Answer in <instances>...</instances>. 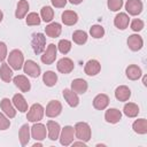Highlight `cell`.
Segmentation results:
<instances>
[{
	"label": "cell",
	"instance_id": "6da1fadb",
	"mask_svg": "<svg viewBox=\"0 0 147 147\" xmlns=\"http://www.w3.org/2000/svg\"><path fill=\"white\" fill-rule=\"evenodd\" d=\"M74 130H75V136H76L77 139H79V140H82L84 142H87L91 139V136H92L91 127L86 122L76 123Z\"/></svg>",
	"mask_w": 147,
	"mask_h": 147
},
{
	"label": "cell",
	"instance_id": "7a4b0ae2",
	"mask_svg": "<svg viewBox=\"0 0 147 147\" xmlns=\"http://www.w3.org/2000/svg\"><path fill=\"white\" fill-rule=\"evenodd\" d=\"M8 64L14 70H21L24 64V55L20 49H13L8 55Z\"/></svg>",
	"mask_w": 147,
	"mask_h": 147
},
{
	"label": "cell",
	"instance_id": "3957f363",
	"mask_svg": "<svg viewBox=\"0 0 147 147\" xmlns=\"http://www.w3.org/2000/svg\"><path fill=\"white\" fill-rule=\"evenodd\" d=\"M44 114H45L44 107L40 103H33L26 114V118H28V121L36 123V122H39L42 119Z\"/></svg>",
	"mask_w": 147,
	"mask_h": 147
},
{
	"label": "cell",
	"instance_id": "277c9868",
	"mask_svg": "<svg viewBox=\"0 0 147 147\" xmlns=\"http://www.w3.org/2000/svg\"><path fill=\"white\" fill-rule=\"evenodd\" d=\"M31 46H32L34 54H38V55L41 54L45 49V46H46V37L40 32L33 33L32 40H31Z\"/></svg>",
	"mask_w": 147,
	"mask_h": 147
},
{
	"label": "cell",
	"instance_id": "5b68a950",
	"mask_svg": "<svg viewBox=\"0 0 147 147\" xmlns=\"http://www.w3.org/2000/svg\"><path fill=\"white\" fill-rule=\"evenodd\" d=\"M59 138H60L61 145H63V146H69V145H71L72 141H74V139H75V130H74V127L70 126V125L64 126V127L61 130Z\"/></svg>",
	"mask_w": 147,
	"mask_h": 147
},
{
	"label": "cell",
	"instance_id": "8992f818",
	"mask_svg": "<svg viewBox=\"0 0 147 147\" xmlns=\"http://www.w3.org/2000/svg\"><path fill=\"white\" fill-rule=\"evenodd\" d=\"M56 53H57V47L54 44H49L40 57L41 62L44 64H52L56 59Z\"/></svg>",
	"mask_w": 147,
	"mask_h": 147
},
{
	"label": "cell",
	"instance_id": "52a82bcc",
	"mask_svg": "<svg viewBox=\"0 0 147 147\" xmlns=\"http://www.w3.org/2000/svg\"><path fill=\"white\" fill-rule=\"evenodd\" d=\"M61 111H62V105H61V102L57 101V100H52V101H49V102L47 103V106H46V109H45L46 116H47V117H51V118L59 116V115L61 114Z\"/></svg>",
	"mask_w": 147,
	"mask_h": 147
},
{
	"label": "cell",
	"instance_id": "ba28073f",
	"mask_svg": "<svg viewBox=\"0 0 147 147\" xmlns=\"http://www.w3.org/2000/svg\"><path fill=\"white\" fill-rule=\"evenodd\" d=\"M23 70H24V74H26L28 76L32 77V78H37L39 75H40V67L32 60H28L24 62L23 64Z\"/></svg>",
	"mask_w": 147,
	"mask_h": 147
},
{
	"label": "cell",
	"instance_id": "9c48e42d",
	"mask_svg": "<svg viewBox=\"0 0 147 147\" xmlns=\"http://www.w3.org/2000/svg\"><path fill=\"white\" fill-rule=\"evenodd\" d=\"M30 129H31V137H32L34 140L41 141V140H44V139L46 138L47 131H46V126H45L44 124L36 122V123L32 125V127H30Z\"/></svg>",
	"mask_w": 147,
	"mask_h": 147
},
{
	"label": "cell",
	"instance_id": "30bf717a",
	"mask_svg": "<svg viewBox=\"0 0 147 147\" xmlns=\"http://www.w3.org/2000/svg\"><path fill=\"white\" fill-rule=\"evenodd\" d=\"M142 8H144V5H142L141 0H127L125 3L126 11L132 16L139 15L142 11Z\"/></svg>",
	"mask_w": 147,
	"mask_h": 147
},
{
	"label": "cell",
	"instance_id": "8fae6325",
	"mask_svg": "<svg viewBox=\"0 0 147 147\" xmlns=\"http://www.w3.org/2000/svg\"><path fill=\"white\" fill-rule=\"evenodd\" d=\"M56 68H57V70L61 74L67 75V74H70L74 70L75 64H74V62H72L71 59H69V57H62V59H60L57 61Z\"/></svg>",
	"mask_w": 147,
	"mask_h": 147
},
{
	"label": "cell",
	"instance_id": "7c38bea8",
	"mask_svg": "<svg viewBox=\"0 0 147 147\" xmlns=\"http://www.w3.org/2000/svg\"><path fill=\"white\" fill-rule=\"evenodd\" d=\"M0 108H1V110L3 111V114H5L7 117H9V118L15 117V115H16L15 107L13 106L11 101H10L8 98H3V99L0 101Z\"/></svg>",
	"mask_w": 147,
	"mask_h": 147
},
{
	"label": "cell",
	"instance_id": "4fadbf2b",
	"mask_svg": "<svg viewBox=\"0 0 147 147\" xmlns=\"http://www.w3.org/2000/svg\"><path fill=\"white\" fill-rule=\"evenodd\" d=\"M127 46L131 51L138 52L144 46V40L139 34H131L127 38Z\"/></svg>",
	"mask_w": 147,
	"mask_h": 147
},
{
	"label": "cell",
	"instance_id": "5bb4252c",
	"mask_svg": "<svg viewBox=\"0 0 147 147\" xmlns=\"http://www.w3.org/2000/svg\"><path fill=\"white\" fill-rule=\"evenodd\" d=\"M100 70H101V64L98 60H90L86 62L84 67V71L88 76H95L100 72Z\"/></svg>",
	"mask_w": 147,
	"mask_h": 147
},
{
	"label": "cell",
	"instance_id": "9a60e30c",
	"mask_svg": "<svg viewBox=\"0 0 147 147\" xmlns=\"http://www.w3.org/2000/svg\"><path fill=\"white\" fill-rule=\"evenodd\" d=\"M14 84L22 91V92H29L31 88V83L30 80L24 76V75H17L13 78Z\"/></svg>",
	"mask_w": 147,
	"mask_h": 147
},
{
	"label": "cell",
	"instance_id": "2e32d148",
	"mask_svg": "<svg viewBox=\"0 0 147 147\" xmlns=\"http://www.w3.org/2000/svg\"><path fill=\"white\" fill-rule=\"evenodd\" d=\"M60 132H61V127H60V124L55 121H48L47 122V133H48V138L51 140H56L59 139V136H60Z\"/></svg>",
	"mask_w": 147,
	"mask_h": 147
},
{
	"label": "cell",
	"instance_id": "e0dca14e",
	"mask_svg": "<svg viewBox=\"0 0 147 147\" xmlns=\"http://www.w3.org/2000/svg\"><path fill=\"white\" fill-rule=\"evenodd\" d=\"M63 98L64 100L67 101V103L70 106V107H77L78 103H79V98H78V94L75 93L70 88H64L63 92Z\"/></svg>",
	"mask_w": 147,
	"mask_h": 147
},
{
	"label": "cell",
	"instance_id": "ac0fdd59",
	"mask_svg": "<svg viewBox=\"0 0 147 147\" xmlns=\"http://www.w3.org/2000/svg\"><path fill=\"white\" fill-rule=\"evenodd\" d=\"M121 118H122V113H121V110H118L116 108H109L105 113V119L108 123H111V124L118 123L121 121Z\"/></svg>",
	"mask_w": 147,
	"mask_h": 147
},
{
	"label": "cell",
	"instance_id": "d6986e66",
	"mask_svg": "<svg viewBox=\"0 0 147 147\" xmlns=\"http://www.w3.org/2000/svg\"><path fill=\"white\" fill-rule=\"evenodd\" d=\"M87 83L83 78H76L71 82V90L77 94H84L87 91Z\"/></svg>",
	"mask_w": 147,
	"mask_h": 147
},
{
	"label": "cell",
	"instance_id": "ffe728a7",
	"mask_svg": "<svg viewBox=\"0 0 147 147\" xmlns=\"http://www.w3.org/2000/svg\"><path fill=\"white\" fill-rule=\"evenodd\" d=\"M109 105V98L107 94H103V93H100L98 94L94 99H93V107L98 110H103L108 107Z\"/></svg>",
	"mask_w": 147,
	"mask_h": 147
},
{
	"label": "cell",
	"instance_id": "44dd1931",
	"mask_svg": "<svg viewBox=\"0 0 147 147\" xmlns=\"http://www.w3.org/2000/svg\"><path fill=\"white\" fill-rule=\"evenodd\" d=\"M11 101H13L14 107H15L18 111H21V113L28 111V102L25 101V99H24V96H23L22 94H20V93L14 94Z\"/></svg>",
	"mask_w": 147,
	"mask_h": 147
},
{
	"label": "cell",
	"instance_id": "7402d4cb",
	"mask_svg": "<svg viewBox=\"0 0 147 147\" xmlns=\"http://www.w3.org/2000/svg\"><path fill=\"white\" fill-rule=\"evenodd\" d=\"M129 23H130V18H129L127 14H125V13H119L114 18V24L119 30H125L127 28Z\"/></svg>",
	"mask_w": 147,
	"mask_h": 147
},
{
	"label": "cell",
	"instance_id": "603a6c76",
	"mask_svg": "<svg viewBox=\"0 0 147 147\" xmlns=\"http://www.w3.org/2000/svg\"><path fill=\"white\" fill-rule=\"evenodd\" d=\"M45 32H46V34H47L48 37H51V38H56V37H59V36L61 34V32H62V26H61V24L57 23V22H52V23H49L48 25H46Z\"/></svg>",
	"mask_w": 147,
	"mask_h": 147
},
{
	"label": "cell",
	"instance_id": "cb8c5ba5",
	"mask_svg": "<svg viewBox=\"0 0 147 147\" xmlns=\"http://www.w3.org/2000/svg\"><path fill=\"white\" fill-rule=\"evenodd\" d=\"M61 17H62L63 24L64 25H69V26L76 24L77 21H78V15L74 10H64L62 13V16Z\"/></svg>",
	"mask_w": 147,
	"mask_h": 147
},
{
	"label": "cell",
	"instance_id": "d4e9b609",
	"mask_svg": "<svg viewBox=\"0 0 147 147\" xmlns=\"http://www.w3.org/2000/svg\"><path fill=\"white\" fill-rule=\"evenodd\" d=\"M130 96H131V90L125 85H121L115 90V98L118 101H127Z\"/></svg>",
	"mask_w": 147,
	"mask_h": 147
},
{
	"label": "cell",
	"instance_id": "484cf974",
	"mask_svg": "<svg viewBox=\"0 0 147 147\" xmlns=\"http://www.w3.org/2000/svg\"><path fill=\"white\" fill-rule=\"evenodd\" d=\"M125 74H126V77L130 79V80H137L141 77L142 75V71L140 69V67H138L137 64H130L126 70H125Z\"/></svg>",
	"mask_w": 147,
	"mask_h": 147
},
{
	"label": "cell",
	"instance_id": "4316f807",
	"mask_svg": "<svg viewBox=\"0 0 147 147\" xmlns=\"http://www.w3.org/2000/svg\"><path fill=\"white\" fill-rule=\"evenodd\" d=\"M30 126L28 124H23L18 131V139L22 146H26L30 141Z\"/></svg>",
	"mask_w": 147,
	"mask_h": 147
},
{
	"label": "cell",
	"instance_id": "83f0119b",
	"mask_svg": "<svg viewBox=\"0 0 147 147\" xmlns=\"http://www.w3.org/2000/svg\"><path fill=\"white\" fill-rule=\"evenodd\" d=\"M0 78L5 83H10V80L13 79V70L10 69L8 63L2 62V64L0 67Z\"/></svg>",
	"mask_w": 147,
	"mask_h": 147
},
{
	"label": "cell",
	"instance_id": "f1b7e54d",
	"mask_svg": "<svg viewBox=\"0 0 147 147\" xmlns=\"http://www.w3.org/2000/svg\"><path fill=\"white\" fill-rule=\"evenodd\" d=\"M132 129L138 134H146L147 133V119L139 118V119L134 121L132 124Z\"/></svg>",
	"mask_w": 147,
	"mask_h": 147
},
{
	"label": "cell",
	"instance_id": "f546056e",
	"mask_svg": "<svg viewBox=\"0 0 147 147\" xmlns=\"http://www.w3.org/2000/svg\"><path fill=\"white\" fill-rule=\"evenodd\" d=\"M28 10H29V2L26 0H20L17 3L16 10H15L16 18H18V20L23 18L28 14Z\"/></svg>",
	"mask_w": 147,
	"mask_h": 147
},
{
	"label": "cell",
	"instance_id": "4dcf8cb0",
	"mask_svg": "<svg viewBox=\"0 0 147 147\" xmlns=\"http://www.w3.org/2000/svg\"><path fill=\"white\" fill-rule=\"evenodd\" d=\"M123 113L125 114V116H127V117H136V116H138V114H139V107L136 105V103H133V102H127V103H125L124 105V108H123Z\"/></svg>",
	"mask_w": 147,
	"mask_h": 147
},
{
	"label": "cell",
	"instance_id": "1f68e13d",
	"mask_svg": "<svg viewBox=\"0 0 147 147\" xmlns=\"http://www.w3.org/2000/svg\"><path fill=\"white\" fill-rule=\"evenodd\" d=\"M42 82L46 86L48 87H52L56 84L57 82V75L53 71H46L44 75H42Z\"/></svg>",
	"mask_w": 147,
	"mask_h": 147
},
{
	"label": "cell",
	"instance_id": "d6a6232c",
	"mask_svg": "<svg viewBox=\"0 0 147 147\" xmlns=\"http://www.w3.org/2000/svg\"><path fill=\"white\" fill-rule=\"evenodd\" d=\"M72 40L77 45H84L87 41V33L83 30H76L72 33Z\"/></svg>",
	"mask_w": 147,
	"mask_h": 147
},
{
	"label": "cell",
	"instance_id": "836d02e7",
	"mask_svg": "<svg viewBox=\"0 0 147 147\" xmlns=\"http://www.w3.org/2000/svg\"><path fill=\"white\" fill-rule=\"evenodd\" d=\"M40 16H41V20L44 22L49 23L54 17V10L49 6H44L40 10Z\"/></svg>",
	"mask_w": 147,
	"mask_h": 147
},
{
	"label": "cell",
	"instance_id": "e575fe53",
	"mask_svg": "<svg viewBox=\"0 0 147 147\" xmlns=\"http://www.w3.org/2000/svg\"><path fill=\"white\" fill-rule=\"evenodd\" d=\"M90 34H91L93 38H95V39L102 38V37L105 36V29H103L101 25L95 24V25H93V26L90 29Z\"/></svg>",
	"mask_w": 147,
	"mask_h": 147
},
{
	"label": "cell",
	"instance_id": "d590c367",
	"mask_svg": "<svg viewBox=\"0 0 147 147\" xmlns=\"http://www.w3.org/2000/svg\"><path fill=\"white\" fill-rule=\"evenodd\" d=\"M25 22L30 26H32V25H39L40 22H41V18H40V16L37 13H30V14H28V16L25 18Z\"/></svg>",
	"mask_w": 147,
	"mask_h": 147
},
{
	"label": "cell",
	"instance_id": "8d00e7d4",
	"mask_svg": "<svg viewBox=\"0 0 147 147\" xmlns=\"http://www.w3.org/2000/svg\"><path fill=\"white\" fill-rule=\"evenodd\" d=\"M56 47L62 54H68L70 52V49H71V42L69 40H67V39H61Z\"/></svg>",
	"mask_w": 147,
	"mask_h": 147
},
{
	"label": "cell",
	"instance_id": "74e56055",
	"mask_svg": "<svg viewBox=\"0 0 147 147\" xmlns=\"http://www.w3.org/2000/svg\"><path fill=\"white\" fill-rule=\"evenodd\" d=\"M107 6L111 11H117L123 6V0H108Z\"/></svg>",
	"mask_w": 147,
	"mask_h": 147
},
{
	"label": "cell",
	"instance_id": "f35d334b",
	"mask_svg": "<svg viewBox=\"0 0 147 147\" xmlns=\"http://www.w3.org/2000/svg\"><path fill=\"white\" fill-rule=\"evenodd\" d=\"M9 126H10V121L8 119V117L5 114L0 113V130L1 131L7 130Z\"/></svg>",
	"mask_w": 147,
	"mask_h": 147
},
{
	"label": "cell",
	"instance_id": "ab89813d",
	"mask_svg": "<svg viewBox=\"0 0 147 147\" xmlns=\"http://www.w3.org/2000/svg\"><path fill=\"white\" fill-rule=\"evenodd\" d=\"M131 29L134 31V32H139L144 29V22L139 18H134L132 22H131Z\"/></svg>",
	"mask_w": 147,
	"mask_h": 147
},
{
	"label": "cell",
	"instance_id": "60d3db41",
	"mask_svg": "<svg viewBox=\"0 0 147 147\" xmlns=\"http://www.w3.org/2000/svg\"><path fill=\"white\" fill-rule=\"evenodd\" d=\"M6 57H7V45L3 41H0V62H3Z\"/></svg>",
	"mask_w": 147,
	"mask_h": 147
},
{
	"label": "cell",
	"instance_id": "b9f144b4",
	"mask_svg": "<svg viewBox=\"0 0 147 147\" xmlns=\"http://www.w3.org/2000/svg\"><path fill=\"white\" fill-rule=\"evenodd\" d=\"M51 2L55 8H63L67 5V0H51Z\"/></svg>",
	"mask_w": 147,
	"mask_h": 147
},
{
	"label": "cell",
	"instance_id": "7bdbcfd3",
	"mask_svg": "<svg viewBox=\"0 0 147 147\" xmlns=\"http://www.w3.org/2000/svg\"><path fill=\"white\" fill-rule=\"evenodd\" d=\"M72 145H74V146H83V147H85V146H86V145H85V142H84V141H82V140H80V141H76V142H75V141H72Z\"/></svg>",
	"mask_w": 147,
	"mask_h": 147
},
{
	"label": "cell",
	"instance_id": "ee69618b",
	"mask_svg": "<svg viewBox=\"0 0 147 147\" xmlns=\"http://www.w3.org/2000/svg\"><path fill=\"white\" fill-rule=\"evenodd\" d=\"M70 1V3H72V5H79L80 2H83V0H69Z\"/></svg>",
	"mask_w": 147,
	"mask_h": 147
},
{
	"label": "cell",
	"instance_id": "f6af8a7d",
	"mask_svg": "<svg viewBox=\"0 0 147 147\" xmlns=\"http://www.w3.org/2000/svg\"><path fill=\"white\" fill-rule=\"evenodd\" d=\"M2 18H3V13H2L1 10H0V22L2 21Z\"/></svg>",
	"mask_w": 147,
	"mask_h": 147
},
{
	"label": "cell",
	"instance_id": "bcb514c9",
	"mask_svg": "<svg viewBox=\"0 0 147 147\" xmlns=\"http://www.w3.org/2000/svg\"><path fill=\"white\" fill-rule=\"evenodd\" d=\"M40 146H42L40 142H38V144H34V145H33V147H40Z\"/></svg>",
	"mask_w": 147,
	"mask_h": 147
},
{
	"label": "cell",
	"instance_id": "7dc6e473",
	"mask_svg": "<svg viewBox=\"0 0 147 147\" xmlns=\"http://www.w3.org/2000/svg\"><path fill=\"white\" fill-rule=\"evenodd\" d=\"M142 82H144V85H147V83H146V76H144V79H142Z\"/></svg>",
	"mask_w": 147,
	"mask_h": 147
}]
</instances>
